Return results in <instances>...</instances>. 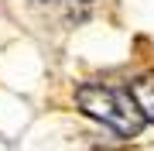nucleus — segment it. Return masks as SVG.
<instances>
[{
  "instance_id": "nucleus-1",
  "label": "nucleus",
  "mask_w": 154,
  "mask_h": 151,
  "mask_svg": "<svg viewBox=\"0 0 154 151\" xmlns=\"http://www.w3.org/2000/svg\"><path fill=\"white\" fill-rule=\"evenodd\" d=\"M75 100H79V110L86 117L99 120L103 127H110L120 137H134L144 127V113H140L137 100L123 90H113V86H103V83H89V86L79 90Z\"/></svg>"
},
{
  "instance_id": "nucleus-2",
  "label": "nucleus",
  "mask_w": 154,
  "mask_h": 151,
  "mask_svg": "<svg viewBox=\"0 0 154 151\" xmlns=\"http://www.w3.org/2000/svg\"><path fill=\"white\" fill-rule=\"evenodd\" d=\"M31 4L45 14L58 17V21H65V24H75L89 14V0H31Z\"/></svg>"
},
{
  "instance_id": "nucleus-3",
  "label": "nucleus",
  "mask_w": 154,
  "mask_h": 151,
  "mask_svg": "<svg viewBox=\"0 0 154 151\" xmlns=\"http://www.w3.org/2000/svg\"><path fill=\"white\" fill-rule=\"evenodd\" d=\"M130 96L137 100V106H140V113H144V120H154V72H147V76H140L137 83H134V90H130Z\"/></svg>"
}]
</instances>
